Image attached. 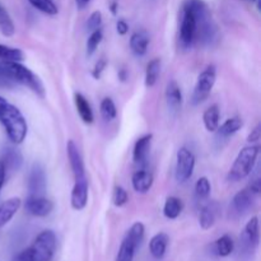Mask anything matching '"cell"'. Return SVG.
I'll list each match as a JSON object with an SVG mask.
<instances>
[{"label":"cell","mask_w":261,"mask_h":261,"mask_svg":"<svg viewBox=\"0 0 261 261\" xmlns=\"http://www.w3.org/2000/svg\"><path fill=\"white\" fill-rule=\"evenodd\" d=\"M182 9L190 12L195 18V40L203 45H212V42L217 38V25L212 18L208 4L204 0H185Z\"/></svg>","instance_id":"1"},{"label":"cell","mask_w":261,"mask_h":261,"mask_svg":"<svg viewBox=\"0 0 261 261\" xmlns=\"http://www.w3.org/2000/svg\"><path fill=\"white\" fill-rule=\"evenodd\" d=\"M0 82L22 84L32 89L37 96L45 97V88L40 78L19 61L0 60Z\"/></svg>","instance_id":"2"},{"label":"cell","mask_w":261,"mask_h":261,"mask_svg":"<svg viewBox=\"0 0 261 261\" xmlns=\"http://www.w3.org/2000/svg\"><path fill=\"white\" fill-rule=\"evenodd\" d=\"M56 236L51 229L42 231L30 247L22 250L14 256L13 261H51L55 255Z\"/></svg>","instance_id":"3"},{"label":"cell","mask_w":261,"mask_h":261,"mask_svg":"<svg viewBox=\"0 0 261 261\" xmlns=\"http://www.w3.org/2000/svg\"><path fill=\"white\" fill-rule=\"evenodd\" d=\"M0 122L4 126L8 138L14 144H20L27 135V122L24 116L14 105L5 103L0 110Z\"/></svg>","instance_id":"4"},{"label":"cell","mask_w":261,"mask_h":261,"mask_svg":"<svg viewBox=\"0 0 261 261\" xmlns=\"http://www.w3.org/2000/svg\"><path fill=\"white\" fill-rule=\"evenodd\" d=\"M259 153V145H249V147L242 148L239 154H237L231 170H229L228 176H227L228 181L239 182V181L246 178L254 170Z\"/></svg>","instance_id":"5"},{"label":"cell","mask_w":261,"mask_h":261,"mask_svg":"<svg viewBox=\"0 0 261 261\" xmlns=\"http://www.w3.org/2000/svg\"><path fill=\"white\" fill-rule=\"evenodd\" d=\"M145 227L140 222H135L125 234L115 261H134L135 254L144 239Z\"/></svg>","instance_id":"6"},{"label":"cell","mask_w":261,"mask_h":261,"mask_svg":"<svg viewBox=\"0 0 261 261\" xmlns=\"http://www.w3.org/2000/svg\"><path fill=\"white\" fill-rule=\"evenodd\" d=\"M260 242L259 218L252 217L245 226L241 236H240V252L244 256L250 257L256 251Z\"/></svg>","instance_id":"7"},{"label":"cell","mask_w":261,"mask_h":261,"mask_svg":"<svg viewBox=\"0 0 261 261\" xmlns=\"http://www.w3.org/2000/svg\"><path fill=\"white\" fill-rule=\"evenodd\" d=\"M217 79V69L214 65H209L204 69L198 76L196 81L195 88H194L193 97H191V102L193 105H200L201 102L205 101L211 94L212 89H213L214 84H216Z\"/></svg>","instance_id":"8"},{"label":"cell","mask_w":261,"mask_h":261,"mask_svg":"<svg viewBox=\"0 0 261 261\" xmlns=\"http://www.w3.org/2000/svg\"><path fill=\"white\" fill-rule=\"evenodd\" d=\"M194 168H195V155L188 148H180L176 154V180L178 182H186L193 176Z\"/></svg>","instance_id":"9"},{"label":"cell","mask_w":261,"mask_h":261,"mask_svg":"<svg viewBox=\"0 0 261 261\" xmlns=\"http://www.w3.org/2000/svg\"><path fill=\"white\" fill-rule=\"evenodd\" d=\"M196 36V22L194 15L188 10L182 9V17L180 23V33H178V42L181 48L189 50L193 46Z\"/></svg>","instance_id":"10"},{"label":"cell","mask_w":261,"mask_h":261,"mask_svg":"<svg viewBox=\"0 0 261 261\" xmlns=\"http://www.w3.org/2000/svg\"><path fill=\"white\" fill-rule=\"evenodd\" d=\"M46 185H47V178H46L45 168L40 163H35L31 168L30 176H28L30 195L43 196L46 193Z\"/></svg>","instance_id":"11"},{"label":"cell","mask_w":261,"mask_h":261,"mask_svg":"<svg viewBox=\"0 0 261 261\" xmlns=\"http://www.w3.org/2000/svg\"><path fill=\"white\" fill-rule=\"evenodd\" d=\"M24 209L27 213L35 217H46L53 212L54 204L45 196L28 195L24 201Z\"/></svg>","instance_id":"12"},{"label":"cell","mask_w":261,"mask_h":261,"mask_svg":"<svg viewBox=\"0 0 261 261\" xmlns=\"http://www.w3.org/2000/svg\"><path fill=\"white\" fill-rule=\"evenodd\" d=\"M255 198H256V195L252 194L249 189L239 191V193L233 196V199H232L231 211L233 212L234 214H237L239 217L245 216V214H247L252 208H254Z\"/></svg>","instance_id":"13"},{"label":"cell","mask_w":261,"mask_h":261,"mask_svg":"<svg viewBox=\"0 0 261 261\" xmlns=\"http://www.w3.org/2000/svg\"><path fill=\"white\" fill-rule=\"evenodd\" d=\"M88 203V180L86 176L75 178V184L71 190L70 204L71 208L75 211H82L86 208Z\"/></svg>","instance_id":"14"},{"label":"cell","mask_w":261,"mask_h":261,"mask_svg":"<svg viewBox=\"0 0 261 261\" xmlns=\"http://www.w3.org/2000/svg\"><path fill=\"white\" fill-rule=\"evenodd\" d=\"M66 153H68L69 163H70L74 177L79 178L86 176V167H84L83 157H82L78 145L74 143V140H69L68 142V144H66Z\"/></svg>","instance_id":"15"},{"label":"cell","mask_w":261,"mask_h":261,"mask_svg":"<svg viewBox=\"0 0 261 261\" xmlns=\"http://www.w3.org/2000/svg\"><path fill=\"white\" fill-rule=\"evenodd\" d=\"M152 134H145L135 143L134 150H133V161L137 165H143L147 161L150 150V144H152Z\"/></svg>","instance_id":"16"},{"label":"cell","mask_w":261,"mask_h":261,"mask_svg":"<svg viewBox=\"0 0 261 261\" xmlns=\"http://www.w3.org/2000/svg\"><path fill=\"white\" fill-rule=\"evenodd\" d=\"M20 204L22 201L19 198H10L0 203V228L12 221L13 217L19 211Z\"/></svg>","instance_id":"17"},{"label":"cell","mask_w":261,"mask_h":261,"mask_svg":"<svg viewBox=\"0 0 261 261\" xmlns=\"http://www.w3.org/2000/svg\"><path fill=\"white\" fill-rule=\"evenodd\" d=\"M166 101L167 106L171 111L176 112L181 109L182 105V92H181L180 86L176 81H171L166 87Z\"/></svg>","instance_id":"18"},{"label":"cell","mask_w":261,"mask_h":261,"mask_svg":"<svg viewBox=\"0 0 261 261\" xmlns=\"http://www.w3.org/2000/svg\"><path fill=\"white\" fill-rule=\"evenodd\" d=\"M132 185L137 193H148L153 185V175L147 170L137 171L132 177Z\"/></svg>","instance_id":"19"},{"label":"cell","mask_w":261,"mask_h":261,"mask_svg":"<svg viewBox=\"0 0 261 261\" xmlns=\"http://www.w3.org/2000/svg\"><path fill=\"white\" fill-rule=\"evenodd\" d=\"M217 216H218V204L216 201L208 203L206 205L203 206L199 216V223L203 229H211L214 226L217 221Z\"/></svg>","instance_id":"20"},{"label":"cell","mask_w":261,"mask_h":261,"mask_svg":"<svg viewBox=\"0 0 261 261\" xmlns=\"http://www.w3.org/2000/svg\"><path fill=\"white\" fill-rule=\"evenodd\" d=\"M168 242L170 239L166 233L160 232V233L154 234L149 242V251L154 259H162L165 256L166 251H167Z\"/></svg>","instance_id":"21"},{"label":"cell","mask_w":261,"mask_h":261,"mask_svg":"<svg viewBox=\"0 0 261 261\" xmlns=\"http://www.w3.org/2000/svg\"><path fill=\"white\" fill-rule=\"evenodd\" d=\"M148 45H149V36L145 31L134 32L130 37V48L137 56H143L147 54Z\"/></svg>","instance_id":"22"},{"label":"cell","mask_w":261,"mask_h":261,"mask_svg":"<svg viewBox=\"0 0 261 261\" xmlns=\"http://www.w3.org/2000/svg\"><path fill=\"white\" fill-rule=\"evenodd\" d=\"M3 163L5 166V170H9L12 172L14 171H18L23 165V157L20 154V152L15 148H7L3 153V157H2Z\"/></svg>","instance_id":"23"},{"label":"cell","mask_w":261,"mask_h":261,"mask_svg":"<svg viewBox=\"0 0 261 261\" xmlns=\"http://www.w3.org/2000/svg\"><path fill=\"white\" fill-rule=\"evenodd\" d=\"M74 102H75L76 111H78L79 116L83 120V122H86V124H92L94 120V115L88 99H87L82 93H75L74 94Z\"/></svg>","instance_id":"24"},{"label":"cell","mask_w":261,"mask_h":261,"mask_svg":"<svg viewBox=\"0 0 261 261\" xmlns=\"http://www.w3.org/2000/svg\"><path fill=\"white\" fill-rule=\"evenodd\" d=\"M244 125V121H242L241 117H231V119H227L221 126H218L217 129V134H218L219 138H229L233 134H236L240 129Z\"/></svg>","instance_id":"25"},{"label":"cell","mask_w":261,"mask_h":261,"mask_svg":"<svg viewBox=\"0 0 261 261\" xmlns=\"http://www.w3.org/2000/svg\"><path fill=\"white\" fill-rule=\"evenodd\" d=\"M219 107L218 105H212L211 107L204 111L203 114V122L205 129L208 130L209 133H216L217 129L219 126Z\"/></svg>","instance_id":"26"},{"label":"cell","mask_w":261,"mask_h":261,"mask_svg":"<svg viewBox=\"0 0 261 261\" xmlns=\"http://www.w3.org/2000/svg\"><path fill=\"white\" fill-rule=\"evenodd\" d=\"M184 209V203L176 196H168L163 205V214L168 219H176Z\"/></svg>","instance_id":"27"},{"label":"cell","mask_w":261,"mask_h":261,"mask_svg":"<svg viewBox=\"0 0 261 261\" xmlns=\"http://www.w3.org/2000/svg\"><path fill=\"white\" fill-rule=\"evenodd\" d=\"M214 249L218 256L227 257L233 252L234 250V242L229 234H223L219 237L216 242H214Z\"/></svg>","instance_id":"28"},{"label":"cell","mask_w":261,"mask_h":261,"mask_svg":"<svg viewBox=\"0 0 261 261\" xmlns=\"http://www.w3.org/2000/svg\"><path fill=\"white\" fill-rule=\"evenodd\" d=\"M161 74V59H153L145 69V87L150 88L157 83Z\"/></svg>","instance_id":"29"},{"label":"cell","mask_w":261,"mask_h":261,"mask_svg":"<svg viewBox=\"0 0 261 261\" xmlns=\"http://www.w3.org/2000/svg\"><path fill=\"white\" fill-rule=\"evenodd\" d=\"M0 32L5 36V37H10L14 35L15 25L13 23V19L10 18L9 13L0 5Z\"/></svg>","instance_id":"30"},{"label":"cell","mask_w":261,"mask_h":261,"mask_svg":"<svg viewBox=\"0 0 261 261\" xmlns=\"http://www.w3.org/2000/svg\"><path fill=\"white\" fill-rule=\"evenodd\" d=\"M99 112H101V116L106 121H112L117 116L116 105H115V102L110 97H106V98L102 99L101 106H99Z\"/></svg>","instance_id":"31"},{"label":"cell","mask_w":261,"mask_h":261,"mask_svg":"<svg viewBox=\"0 0 261 261\" xmlns=\"http://www.w3.org/2000/svg\"><path fill=\"white\" fill-rule=\"evenodd\" d=\"M33 8H36L40 12L45 13L47 15H56L59 9L54 0H27Z\"/></svg>","instance_id":"32"},{"label":"cell","mask_w":261,"mask_h":261,"mask_svg":"<svg viewBox=\"0 0 261 261\" xmlns=\"http://www.w3.org/2000/svg\"><path fill=\"white\" fill-rule=\"evenodd\" d=\"M0 60L7 61H20L23 60V53L19 48L9 47L0 43Z\"/></svg>","instance_id":"33"},{"label":"cell","mask_w":261,"mask_h":261,"mask_svg":"<svg viewBox=\"0 0 261 261\" xmlns=\"http://www.w3.org/2000/svg\"><path fill=\"white\" fill-rule=\"evenodd\" d=\"M212 191L211 182L206 177H200L195 184V195L199 200H205L209 198Z\"/></svg>","instance_id":"34"},{"label":"cell","mask_w":261,"mask_h":261,"mask_svg":"<svg viewBox=\"0 0 261 261\" xmlns=\"http://www.w3.org/2000/svg\"><path fill=\"white\" fill-rule=\"evenodd\" d=\"M102 38H103V33H102L101 28L92 31L88 40H87V55L88 56L93 55L94 51L97 50L98 45L101 43Z\"/></svg>","instance_id":"35"},{"label":"cell","mask_w":261,"mask_h":261,"mask_svg":"<svg viewBox=\"0 0 261 261\" xmlns=\"http://www.w3.org/2000/svg\"><path fill=\"white\" fill-rule=\"evenodd\" d=\"M127 191L121 186H116L114 189V195H112V201H114L115 206H122L127 203Z\"/></svg>","instance_id":"36"},{"label":"cell","mask_w":261,"mask_h":261,"mask_svg":"<svg viewBox=\"0 0 261 261\" xmlns=\"http://www.w3.org/2000/svg\"><path fill=\"white\" fill-rule=\"evenodd\" d=\"M101 24H102V14L101 12L96 10V12H93L91 15H89L88 20H87V28L92 32V31L101 28Z\"/></svg>","instance_id":"37"},{"label":"cell","mask_w":261,"mask_h":261,"mask_svg":"<svg viewBox=\"0 0 261 261\" xmlns=\"http://www.w3.org/2000/svg\"><path fill=\"white\" fill-rule=\"evenodd\" d=\"M106 65H107V61L105 60V59H101V60L97 61L96 65H94V68H93V70H92V75H93L94 79L101 78V75H102V73H103Z\"/></svg>","instance_id":"38"},{"label":"cell","mask_w":261,"mask_h":261,"mask_svg":"<svg viewBox=\"0 0 261 261\" xmlns=\"http://www.w3.org/2000/svg\"><path fill=\"white\" fill-rule=\"evenodd\" d=\"M260 137H261V125L257 124L256 127H255V129L251 132V134L249 135V138H247V140H249L250 143L259 142Z\"/></svg>","instance_id":"39"},{"label":"cell","mask_w":261,"mask_h":261,"mask_svg":"<svg viewBox=\"0 0 261 261\" xmlns=\"http://www.w3.org/2000/svg\"><path fill=\"white\" fill-rule=\"evenodd\" d=\"M116 30H117V33H119V35L124 36V35H126L127 31H129V25H127V23L125 22V20L120 19V20H117V23H116Z\"/></svg>","instance_id":"40"},{"label":"cell","mask_w":261,"mask_h":261,"mask_svg":"<svg viewBox=\"0 0 261 261\" xmlns=\"http://www.w3.org/2000/svg\"><path fill=\"white\" fill-rule=\"evenodd\" d=\"M5 177H7V170H5L4 163H3L2 161H0V191H2L3 186H4Z\"/></svg>","instance_id":"41"},{"label":"cell","mask_w":261,"mask_h":261,"mask_svg":"<svg viewBox=\"0 0 261 261\" xmlns=\"http://www.w3.org/2000/svg\"><path fill=\"white\" fill-rule=\"evenodd\" d=\"M75 2H76V5H78V8L83 9L84 7H87V5H88V3L91 2V0H75Z\"/></svg>","instance_id":"42"},{"label":"cell","mask_w":261,"mask_h":261,"mask_svg":"<svg viewBox=\"0 0 261 261\" xmlns=\"http://www.w3.org/2000/svg\"><path fill=\"white\" fill-rule=\"evenodd\" d=\"M119 78L121 79V81H125V79H126V71H125L124 69H122V70H120Z\"/></svg>","instance_id":"43"},{"label":"cell","mask_w":261,"mask_h":261,"mask_svg":"<svg viewBox=\"0 0 261 261\" xmlns=\"http://www.w3.org/2000/svg\"><path fill=\"white\" fill-rule=\"evenodd\" d=\"M5 103H7V99H5L4 97H2V96H0V110L3 109V106H4Z\"/></svg>","instance_id":"44"},{"label":"cell","mask_w":261,"mask_h":261,"mask_svg":"<svg viewBox=\"0 0 261 261\" xmlns=\"http://www.w3.org/2000/svg\"><path fill=\"white\" fill-rule=\"evenodd\" d=\"M246 2H249V3H255V2H257V3H259V0H246Z\"/></svg>","instance_id":"45"}]
</instances>
